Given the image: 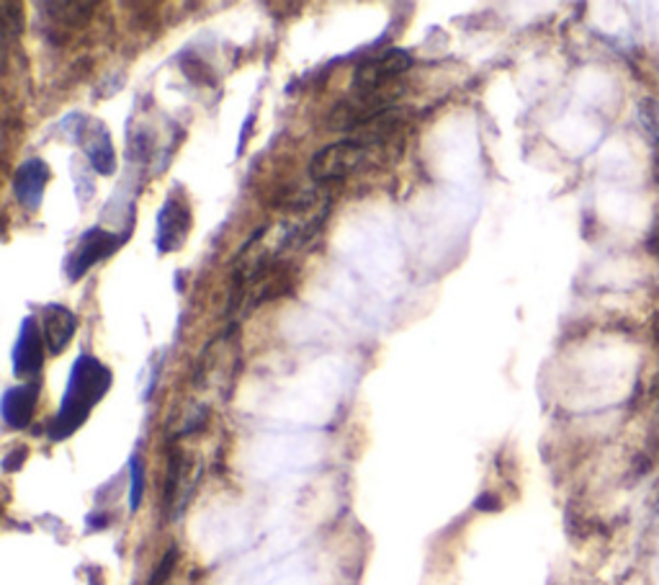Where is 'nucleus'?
Returning a JSON list of instances; mask_svg holds the SVG:
<instances>
[{"mask_svg":"<svg viewBox=\"0 0 659 585\" xmlns=\"http://www.w3.org/2000/svg\"><path fill=\"white\" fill-rule=\"evenodd\" d=\"M109 387H111L109 366H103L99 359L93 356H80L75 366H72L68 392L65 397H62L58 418L52 421L50 436L54 441H62L70 434H75V431L88 421V415H91L95 403L107 395Z\"/></svg>","mask_w":659,"mask_h":585,"instance_id":"nucleus-1","label":"nucleus"},{"mask_svg":"<svg viewBox=\"0 0 659 585\" xmlns=\"http://www.w3.org/2000/svg\"><path fill=\"white\" fill-rule=\"evenodd\" d=\"M374 148L366 145L356 138L333 142L323 150L315 152L310 163V175L315 181H343L366 165V160L372 158Z\"/></svg>","mask_w":659,"mask_h":585,"instance_id":"nucleus-2","label":"nucleus"},{"mask_svg":"<svg viewBox=\"0 0 659 585\" xmlns=\"http://www.w3.org/2000/svg\"><path fill=\"white\" fill-rule=\"evenodd\" d=\"M122 235H114V232L109 230H101V228H93L88 230L83 238H80V243L75 251L70 253L68 259V276L75 282L83 274H88L95 263L107 261L109 255H114L119 248H122Z\"/></svg>","mask_w":659,"mask_h":585,"instance_id":"nucleus-3","label":"nucleus"},{"mask_svg":"<svg viewBox=\"0 0 659 585\" xmlns=\"http://www.w3.org/2000/svg\"><path fill=\"white\" fill-rule=\"evenodd\" d=\"M191 232V206L183 196L171 194L160 210L158 222V248L160 253L181 251Z\"/></svg>","mask_w":659,"mask_h":585,"instance_id":"nucleus-4","label":"nucleus"},{"mask_svg":"<svg viewBox=\"0 0 659 585\" xmlns=\"http://www.w3.org/2000/svg\"><path fill=\"white\" fill-rule=\"evenodd\" d=\"M13 362H16V374L23 376V380L37 382V376L44 366V339H42V327L34 323V317L23 320L19 343H16Z\"/></svg>","mask_w":659,"mask_h":585,"instance_id":"nucleus-5","label":"nucleus"},{"mask_svg":"<svg viewBox=\"0 0 659 585\" xmlns=\"http://www.w3.org/2000/svg\"><path fill=\"white\" fill-rule=\"evenodd\" d=\"M47 183H50V168H47L44 160L31 158L27 163L19 165V171H16V179H13V191L23 210L29 212L39 210Z\"/></svg>","mask_w":659,"mask_h":585,"instance_id":"nucleus-6","label":"nucleus"},{"mask_svg":"<svg viewBox=\"0 0 659 585\" xmlns=\"http://www.w3.org/2000/svg\"><path fill=\"white\" fill-rule=\"evenodd\" d=\"M42 331H44V343L50 349V354H62L70 346V341L75 339L78 331V317L75 312H70L62 304H50V307L42 310Z\"/></svg>","mask_w":659,"mask_h":585,"instance_id":"nucleus-7","label":"nucleus"},{"mask_svg":"<svg viewBox=\"0 0 659 585\" xmlns=\"http://www.w3.org/2000/svg\"><path fill=\"white\" fill-rule=\"evenodd\" d=\"M39 400V382L21 384V387H11L3 397V418L11 428H27L29 421L34 418Z\"/></svg>","mask_w":659,"mask_h":585,"instance_id":"nucleus-8","label":"nucleus"},{"mask_svg":"<svg viewBox=\"0 0 659 585\" xmlns=\"http://www.w3.org/2000/svg\"><path fill=\"white\" fill-rule=\"evenodd\" d=\"M83 134H85L83 148L88 152V158H91L95 171H99V173H114L116 158H114V145H111L107 127H103L101 122H88Z\"/></svg>","mask_w":659,"mask_h":585,"instance_id":"nucleus-9","label":"nucleus"},{"mask_svg":"<svg viewBox=\"0 0 659 585\" xmlns=\"http://www.w3.org/2000/svg\"><path fill=\"white\" fill-rule=\"evenodd\" d=\"M186 470H189L186 454H183L181 448L173 446L171 454H168V472H165V487H163V508L165 511H171L175 506V498H179L183 480H186Z\"/></svg>","mask_w":659,"mask_h":585,"instance_id":"nucleus-10","label":"nucleus"},{"mask_svg":"<svg viewBox=\"0 0 659 585\" xmlns=\"http://www.w3.org/2000/svg\"><path fill=\"white\" fill-rule=\"evenodd\" d=\"M42 8H47V11H54L47 16H52L58 27L83 29L85 23L91 21L95 3H44Z\"/></svg>","mask_w":659,"mask_h":585,"instance_id":"nucleus-11","label":"nucleus"},{"mask_svg":"<svg viewBox=\"0 0 659 585\" xmlns=\"http://www.w3.org/2000/svg\"><path fill=\"white\" fill-rule=\"evenodd\" d=\"M639 122L649 134V140L655 142V148L659 150V101L645 99L639 103Z\"/></svg>","mask_w":659,"mask_h":585,"instance_id":"nucleus-12","label":"nucleus"},{"mask_svg":"<svg viewBox=\"0 0 659 585\" xmlns=\"http://www.w3.org/2000/svg\"><path fill=\"white\" fill-rule=\"evenodd\" d=\"M0 11H3V29H6V42H8V39H16L21 34L23 13L19 3H3L0 6Z\"/></svg>","mask_w":659,"mask_h":585,"instance_id":"nucleus-13","label":"nucleus"},{"mask_svg":"<svg viewBox=\"0 0 659 585\" xmlns=\"http://www.w3.org/2000/svg\"><path fill=\"white\" fill-rule=\"evenodd\" d=\"M175 563H179V549L171 547V549H168V555H165L163 559H160L158 571L152 573V578H150L148 585H165L168 578H171V573H173Z\"/></svg>","mask_w":659,"mask_h":585,"instance_id":"nucleus-14","label":"nucleus"},{"mask_svg":"<svg viewBox=\"0 0 659 585\" xmlns=\"http://www.w3.org/2000/svg\"><path fill=\"white\" fill-rule=\"evenodd\" d=\"M142 493H144V464L140 456H134L132 460V511L140 508V501H142Z\"/></svg>","mask_w":659,"mask_h":585,"instance_id":"nucleus-15","label":"nucleus"},{"mask_svg":"<svg viewBox=\"0 0 659 585\" xmlns=\"http://www.w3.org/2000/svg\"><path fill=\"white\" fill-rule=\"evenodd\" d=\"M23 456H27V448H16V452L6 460V470H8V472L19 470V462H23Z\"/></svg>","mask_w":659,"mask_h":585,"instance_id":"nucleus-16","label":"nucleus"},{"mask_svg":"<svg viewBox=\"0 0 659 585\" xmlns=\"http://www.w3.org/2000/svg\"><path fill=\"white\" fill-rule=\"evenodd\" d=\"M649 251H652L655 255H659V218H657V222H655V228H652V232H649Z\"/></svg>","mask_w":659,"mask_h":585,"instance_id":"nucleus-17","label":"nucleus"}]
</instances>
